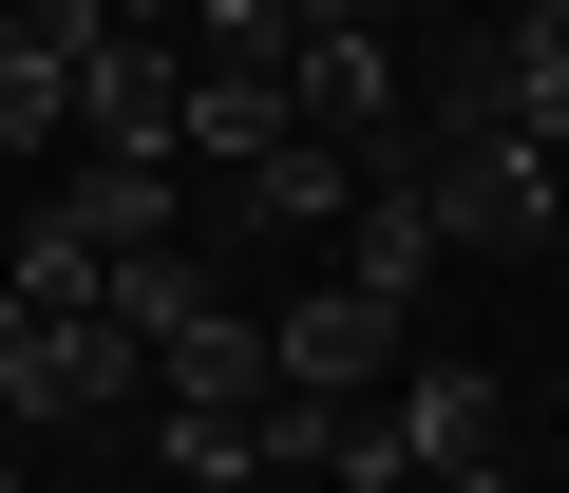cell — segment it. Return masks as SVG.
<instances>
[{"instance_id":"8","label":"cell","mask_w":569,"mask_h":493,"mask_svg":"<svg viewBox=\"0 0 569 493\" xmlns=\"http://www.w3.org/2000/svg\"><path fill=\"white\" fill-rule=\"evenodd\" d=\"M456 114H475V133H531V152H569V20H512V39H475Z\"/></svg>"},{"instance_id":"13","label":"cell","mask_w":569,"mask_h":493,"mask_svg":"<svg viewBox=\"0 0 569 493\" xmlns=\"http://www.w3.org/2000/svg\"><path fill=\"white\" fill-rule=\"evenodd\" d=\"M0 247H20V190H0Z\"/></svg>"},{"instance_id":"10","label":"cell","mask_w":569,"mask_h":493,"mask_svg":"<svg viewBox=\"0 0 569 493\" xmlns=\"http://www.w3.org/2000/svg\"><path fill=\"white\" fill-rule=\"evenodd\" d=\"M418 493H512V455H456V474H418Z\"/></svg>"},{"instance_id":"11","label":"cell","mask_w":569,"mask_h":493,"mask_svg":"<svg viewBox=\"0 0 569 493\" xmlns=\"http://www.w3.org/2000/svg\"><path fill=\"white\" fill-rule=\"evenodd\" d=\"M96 20H133V39H171V20H190V0H96Z\"/></svg>"},{"instance_id":"3","label":"cell","mask_w":569,"mask_h":493,"mask_svg":"<svg viewBox=\"0 0 569 493\" xmlns=\"http://www.w3.org/2000/svg\"><path fill=\"white\" fill-rule=\"evenodd\" d=\"M418 209H437L456 247H550V228H569V152H531V133H475V114H437V133H418Z\"/></svg>"},{"instance_id":"1","label":"cell","mask_w":569,"mask_h":493,"mask_svg":"<svg viewBox=\"0 0 569 493\" xmlns=\"http://www.w3.org/2000/svg\"><path fill=\"white\" fill-rule=\"evenodd\" d=\"M284 114L342 133V152H399L418 133V77L380 39V0H284Z\"/></svg>"},{"instance_id":"2","label":"cell","mask_w":569,"mask_h":493,"mask_svg":"<svg viewBox=\"0 0 569 493\" xmlns=\"http://www.w3.org/2000/svg\"><path fill=\"white\" fill-rule=\"evenodd\" d=\"M133 399H152V342L96 323V304H39L20 361H0V436H114Z\"/></svg>"},{"instance_id":"6","label":"cell","mask_w":569,"mask_h":493,"mask_svg":"<svg viewBox=\"0 0 569 493\" xmlns=\"http://www.w3.org/2000/svg\"><path fill=\"white\" fill-rule=\"evenodd\" d=\"M77 152H171V39H133V20L77 39Z\"/></svg>"},{"instance_id":"7","label":"cell","mask_w":569,"mask_h":493,"mask_svg":"<svg viewBox=\"0 0 569 493\" xmlns=\"http://www.w3.org/2000/svg\"><path fill=\"white\" fill-rule=\"evenodd\" d=\"M152 399H171V417H266V399H284V361H266V323L190 304V323L152 342Z\"/></svg>"},{"instance_id":"12","label":"cell","mask_w":569,"mask_h":493,"mask_svg":"<svg viewBox=\"0 0 569 493\" xmlns=\"http://www.w3.org/2000/svg\"><path fill=\"white\" fill-rule=\"evenodd\" d=\"M0 493H20V436H0Z\"/></svg>"},{"instance_id":"4","label":"cell","mask_w":569,"mask_h":493,"mask_svg":"<svg viewBox=\"0 0 569 493\" xmlns=\"http://www.w3.org/2000/svg\"><path fill=\"white\" fill-rule=\"evenodd\" d=\"M266 361H284V399H380L399 361H418V304H380V285H305L266 323Z\"/></svg>"},{"instance_id":"5","label":"cell","mask_w":569,"mask_h":493,"mask_svg":"<svg viewBox=\"0 0 569 493\" xmlns=\"http://www.w3.org/2000/svg\"><path fill=\"white\" fill-rule=\"evenodd\" d=\"M77 39L96 0H0V152H77Z\"/></svg>"},{"instance_id":"9","label":"cell","mask_w":569,"mask_h":493,"mask_svg":"<svg viewBox=\"0 0 569 493\" xmlns=\"http://www.w3.org/2000/svg\"><path fill=\"white\" fill-rule=\"evenodd\" d=\"M342 209H361V152L342 133H266L228 171V228H342Z\"/></svg>"}]
</instances>
